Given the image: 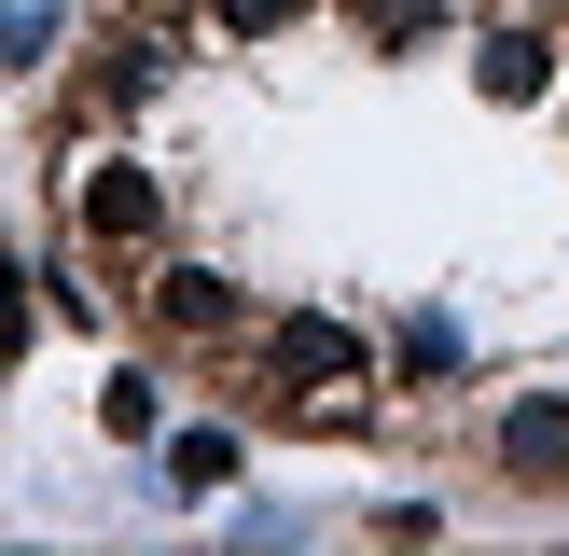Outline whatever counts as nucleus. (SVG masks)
Here are the masks:
<instances>
[{
    "label": "nucleus",
    "instance_id": "obj_7",
    "mask_svg": "<svg viewBox=\"0 0 569 556\" xmlns=\"http://www.w3.org/2000/svg\"><path fill=\"white\" fill-rule=\"evenodd\" d=\"M153 417H167L153 376H111V389H98V431H111V445H153Z\"/></svg>",
    "mask_w": 569,
    "mask_h": 556
},
{
    "label": "nucleus",
    "instance_id": "obj_5",
    "mask_svg": "<svg viewBox=\"0 0 569 556\" xmlns=\"http://www.w3.org/2000/svg\"><path fill=\"white\" fill-rule=\"evenodd\" d=\"M167 487H237V431H181V445H167Z\"/></svg>",
    "mask_w": 569,
    "mask_h": 556
},
{
    "label": "nucleus",
    "instance_id": "obj_6",
    "mask_svg": "<svg viewBox=\"0 0 569 556\" xmlns=\"http://www.w3.org/2000/svg\"><path fill=\"white\" fill-rule=\"evenodd\" d=\"M389 348H403V376H459V320H445V306H417Z\"/></svg>",
    "mask_w": 569,
    "mask_h": 556
},
{
    "label": "nucleus",
    "instance_id": "obj_9",
    "mask_svg": "<svg viewBox=\"0 0 569 556\" xmlns=\"http://www.w3.org/2000/svg\"><path fill=\"white\" fill-rule=\"evenodd\" d=\"M306 0H209V28H237V42H264V28H292Z\"/></svg>",
    "mask_w": 569,
    "mask_h": 556
},
{
    "label": "nucleus",
    "instance_id": "obj_8",
    "mask_svg": "<svg viewBox=\"0 0 569 556\" xmlns=\"http://www.w3.org/2000/svg\"><path fill=\"white\" fill-rule=\"evenodd\" d=\"M56 42V0H0V56H42Z\"/></svg>",
    "mask_w": 569,
    "mask_h": 556
},
{
    "label": "nucleus",
    "instance_id": "obj_1",
    "mask_svg": "<svg viewBox=\"0 0 569 556\" xmlns=\"http://www.w3.org/2000/svg\"><path fill=\"white\" fill-rule=\"evenodd\" d=\"M70 222H83L98 250H153V237H167V181L126 167V153H98V167H70Z\"/></svg>",
    "mask_w": 569,
    "mask_h": 556
},
{
    "label": "nucleus",
    "instance_id": "obj_3",
    "mask_svg": "<svg viewBox=\"0 0 569 556\" xmlns=\"http://www.w3.org/2000/svg\"><path fill=\"white\" fill-rule=\"evenodd\" d=\"M153 320L194 334V348H222V334H250V292H237V278H209V265H153Z\"/></svg>",
    "mask_w": 569,
    "mask_h": 556
},
{
    "label": "nucleus",
    "instance_id": "obj_4",
    "mask_svg": "<svg viewBox=\"0 0 569 556\" xmlns=\"http://www.w3.org/2000/svg\"><path fill=\"white\" fill-rule=\"evenodd\" d=\"M542 83H556L542 28H487V98H542Z\"/></svg>",
    "mask_w": 569,
    "mask_h": 556
},
{
    "label": "nucleus",
    "instance_id": "obj_2",
    "mask_svg": "<svg viewBox=\"0 0 569 556\" xmlns=\"http://www.w3.org/2000/svg\"><path fill=\"white\" fill-rule=\"evenodd\" d=\"M500 473L515 487H569V389H515L500 404Z\"/></svg>",
    "mask_w": 569,
    "mask_h": 556
}]
</instances>
